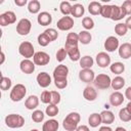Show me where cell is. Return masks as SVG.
<instances>
[{
  "label": "cell",
  "mask_w": 131,
  "mask_h": 131,
  "mask_svg": "<svg viewBox=\"0 0 131 131\" xmlns=\"http://www.w3.org/2000/svg\"><path fill=\"white\" fill-rule=\"evenodd\" d=\"M59 9H60V12L64 16H69L72 12V5L69 1H62L59 5Z\"/></svg>",
  "instance_id": "cell-34"
},
{
  "label": "cell",
  "mask_w": 131,
  "mask_h": 131,
  "mask_svg": "<svg viewBox=\"0 0 131 131\" xmlns=\"http://www.w3.org/2000/svg\"><path fill=\"white\" fill-rule=\"evenodd\" d=\"M60 102V94L57 91H51V104H55L57 105Z\"/></svg>",
  "instance_id": "cell-46"
},
{
  "label": "cell",
  "mask_w": 131,
  "mask_h": 131,
  "mask_svg": "<svg viewBox=\"0 0 131 131\" xmlns=\"http://www.w3.org/2000/svg\"><path fill=\"white\" fill-rule=\"evenodd\" d=\"M19 68H20V71H21L24 74L29 75V74L34 73V71H35V63H34V61L25 58V59H23V60L20 61Z\"/></svg>",
  "instance_id": "cell-16"
},
{
  "label": "cell",
  "mask_w": 131,
  "mask_h": 131,
  "mask_svg": "<svg viewBox=\"0 0 131 131\" xmlns=\"http://www.w3.org/2000/svg\"><path fill=\"white\" fill-rule=\"evenodd\" d=\"M76 131H90V130H89L88 126H86V125H80V126L77 127Z\"/></svg>",
  "instance_id": "cell-51"
},
{
  "label": "cell",
  "mask_w": 131,
  "mask_h": 131,
  "mask_svg": "<svg viewBox=\"0 0 131 131\" xmlns=\"http://www.w3.org/2000/svg\"><path fill=\"white\" fill-rule=\"evenodd\" d=\"M5 124L7 127L15 129V128H20L25 124V119L23 116L17 115V114H10L5 117Z\"/></svg>",
  "instance_id": "cell-2"
},
{
  "label": "cell",
  "mask_w": 131,
  "mask_h": 131,
  "mask_svg": "<svg viewBox=\"0 0 131 131\" xmlns=\"http://www.w3.org/2000/svg\"><path fill=\"white\" fill-rule=\"evenodd\" d=\"M50 42H51V41H50V39L48 38V36H47L44 32H43V33H41V34L38 36V43H39V45H40V46L45 47V46H47Z\"/></svg>",
  "instance_id": "cell-41"
},
{
  "label": "cell",
  "mask_w": 131,
  "mask_h": 131,
  "mask_svg": "<svg viewBox=\"0 0 131 131\" xmlns=\"http://www.w3.org/2000/svg\"><path fill=\"white\" fill-rule=\"evenodd\" d=\"M10 87H11V80L8 77L2 76L1 77V82H0V88H1V90H3V91L9 90Z\"/></svg>",
  "instance_id": "cell-39"
},
{
  "label": "cell",
  "mask_w": 131,
  "mask_h": 131,
  "mask_svg": "<svg viewBox=\"0 0 131 131\" xmlns=\"http://www.w3.org/2000/svg\"><path fill=\"white\" fill-rule=\"evenodd\" d=\"M125 25L127 26V28H128V29H130V30H131V15L127 17V19H126V21H125Z\"/></svg>",
  "instance_id": "cell-52"
},
{
  "label": "cell",
  "mask_w": 131,
  "mask_h": 131,
  "mask_svg": "<svg viewBox=\"0 0 131 131\" xmlns=\"http://www.w3.org/2000/svg\"><path fill=\"white\" fill-rule=\"evenodd\" d=\"M115 131H127V130L125 128H123V127H117Z\"/></svg>",
  "instance_id": "cell-55"
},
{
  "label": "cell",
  "mask_w": 131,
  "mask_h": 131,
  "mask_svg": "<svg viewBox=\"0 0 131 131\" xmlns=\"http://www.w3.org/2000/svg\"><path fill=\"white\" fill-rule=\"evenodd\" d=\"M122 9L126 13V15H131V0H126L121 5Z\"/></svg>",
  "instance_id": "cell-47"
},
{
  "label": "cell",
  "mask_w": 131,
  "mask_h": 131,
  "mask_svg": "<svg viewBox=\"0 0 131 131\" xmlns=\"http://www.w3.org/2000/svg\"><path fill=\"white\" fill-rule=\"evenodd\" d=\"M32 28V23L28 18H21L16 25V33L20 36H27Z\"/></svg>",
  "instance_id": "cell-6"
},
{
  "label": "cell",
  "mask_w": 131,
  "mask_h": 131,
  "mask_svg": "<svg viewBox=\"0 0 131 131\" xmlns=\"http://www.w3.org/2000/svg\"><path fill=\"white\" fill-rule=\"evenodd\" d=\"M56 26L60 31H69L74 27V19L72 16H62L57 20Z\"/></svg>",
  "instance_id": "cell-7"
},
{
  "label": "cell",
  "mask_w": 131,
  "mask_h": 131,
  "mask_svg": "<svg viewBox=\"0 0 131 131\" xmlns=\"http://www.w3.org/2000/svg\"><path fill=\"white\" fill-rule=\"evenodd\" d=\"M64 49L67 50V53H68V55L72 61L80 60L81 55H80V50L78 48V45H75V46L64 45Z\"/></svg>",
  "instance_id": "cell-14"
},
{
  "label": "cell",
  "mask_w": 131,
  "mask_h": 131,
  "mask_svg": "<svg viewBox=\"0 0 131 131\" xmlns=\"http://www.w3.org/2000/svg\"><path fill=\"white\" fill-rule=\"evenodd\" d=\"M110 70L112 73H114L116 75H120L125 71V64L120 61H116L110 66Z\"/></svg>",
  "instance_id": "cell-31"
},
{
  "label": "cell",
  "mask_w": 131,
  "mask_h": 131,
  "mask_svg": "<svg viewBox=\"0 0 131 131\" xmlns=\"http://www.w3.org/2000/svg\"><path fill=\"white\" fill-rule=\"evenodd\" d=\"M123 101H124V96L119 91H115L110 95V103L113 106H119L123 103Z\"/></svg>",
  "instance_id": "cell-19"
},
{
  "label": "cell",
  "mask_w": 131,
  "mask_h": 131,
  "mask_svg": "<svg viewBox=\"0 0 131 131\" xmlns=\"http://www.w3.org/2000/svg\"><path fill=\"white\" fill-rule=\"evenodd\" d=\"M44 33L48 36V38L50 39V41H51V42H52V41H54V40H56V39H57V37H58V33H57V31H56L55 29H53V28L46 29V30L44 31Z\"/></svg>",
  "instance_id": "cell-43"
},
{
  "label": "cell",
  "mask_w": 131,
  "mask_h": 131,
  "mask_svg": "<svg viewBox=\"0 0 131 131\" xmlns=\"http://www.w3.org/2000/svg\"><path fill=\"white\" fill-rule=\"evenodd\" d=\"M127 31H128V28L125 25V23H119V24H117L115 26V33L118 36H121V37L125 36L126 33H127Z\"/></svg>",
  "instance_id": "cell-35"
},
{
  "label": "cell",
  "mask_w": 131,
  "mask_h": 131,
  "mask_svg": "<svg viewBox=\"0 0 131 131\" xmlns=\"http://www.w3.org/2000/svg\"><path fill=\"white\" fill-rule=\"evenodd\" d=\"M28 3L27 0H14V4L17 6H25Z\"/></svg>",
  "instance_id": "cell-49"
},
{
  "label": "cell",
  "mask_w": 131,
  "mask_h": 131,
  "mask_svg": "<svg viewBox=\"0 0 131 131\" xmlns=\"http://www.w3.org/2000/svg\"><path fill=\"white\" fill-rule=\"evenodd\" d=\"M59 127V124L57 122V120L55 119H50L48 121H46L43 126H42V131H57Z\"/></svg>",
  "instance_id": "cell-22"
},
{
  "label": "cell",
  "mask_w": 131,
  "mask_h": 131,
  "mask_svg": "<svg viewBox=\"0 0 131 131\" xmlns=\"http://www.w3.org/2000/svg\"><path fill=\"white\" fill-rule=\"evenodd\" d=\"M40 7H41V4H40V2L38 0H31L28 3V10L32 14L38 13L40 11Z\"/></svg>",
  "instance_id": "cell-32"
},
{
  "label": "cell",
  "mask_w": 131,
  "mask_h": 131,
  "mask_svg": "<svg viewBox=\"0 0 131 131\" xmlns=\"http://www.w3.org/2000/svg\"><path fill=\"white\" fill-rule=\"evenodd\" d=\"M18 52L21 56H24L26 59H30V57H33L35 54L34 46L29 41H24L18 46Z\"/></svg>",
  "instance_id": "cell-4"
},
{
  "label": "cell",
  "mask_w": 131,
  "mask_h": 131,
  "mask_svg": "<svg viewBox=\"0 0 131 131\" xmlns=\"http://www.w3.org/2000/svg\"><path fill=\"white\" fill-rule=\"evenodd\" d=\"M101 116L100 114H97V113H93L89 116L88 118V124L90 125V127L92 128H96L98 127L100 124H101Z\"/></svg>",
  "instance_id": "cell-25"
},
{
  "label": "cell",
  "mask_w": 131,
  "mask_h": 131,
  "mask_svg": "<svg viewBox=\"0 0 131 131\" xmlns=\"http://www.w3.org/2000/svg\"><path fill=\"white\" fill-rule=\"evenodd\" d=\"M125 85V79L121 76H117L115 77L113 80H112V83H111V86L114 90H120L124 87Z\"/></svg>",
  "instance_id": "cell-27"
},
{
  "label": "cell",
  "mask_w": 131,
  "mask_h": 131,
  "mask_svg": "<svg viewBox=\"0 0 131 131\" xmlns=\"http://www.w3.org/2000/svg\"><path fill=\"white\" fill-rule=\"evenodd\" d=\"M119 47V40L114 36H110L104 41V49L107 52H114Z\"/></svg>",
  "instance_id": "cell-13"
},
{
  "label": "cell",
  "mask_w": 131,
  "mask_h": 131,
  "mask_svg": "<svg viewBox=\"0 0 131 131\" xmlns=\"http://www.w3.org/2000/svg\"><path fill=\"white\" fill-rule=\"evenodd\" d=\"M82 26L84 27V29H86V31H88L94 28V21L90 16H86L82 20Z\"/></svg>",
  "instance_id": "cell-42"
},
{
  "label": "cell",
  "mask_w": 131,
  "mask_h": 131,
  "mask_svg": "<svg viewBox=\"0 0 131 131\" xmlns=\"http://www.w3.org/2000/svg\"><path fill=\"white\" fill-rule=\"evenodd\" d=\"M101 4L97 1H92L89 3L88 5V11L90 14L92 15H98L100 14V11H101Z\"/></svg>",
  "instance_id": "cell-26"
},
{
  "label": "cell",
  "mask_w": 131,
  "mask_h": 131,
  "mask_svg": "<svg viewBox=\"0 0 131 131\" xmlns=\"http://www.w3.org/2000/svg\"><path fill=\"white\" fill-rule=\"evenodd\" d=\"M91 39H92V36L91 34L88 32V31H81L79 33V42L86 45V44H89L91 42Z\"/></svg>",
  "instance_id": "cell-33"
},
{
  "label": "cell",
  "mask_w": 131,
  "mask_h": 131,
  "mask_svg": "<svg viewBox=\"0 0 131 131\" xmlns=\"http://www.w3.org/2000/svg\"><path fill=\"white\" fill-rule=\"evenodd\" d=\"M119 55L124 59H128L131 57V44L130 43H123L119 47Z\"/></svg>",
  "instance_id": "cell-20"
},
{
  "label": "cell",
  "mask_w": 131,
  "mask_h": 131,
  "mask_svg": "<svg viewBox=\"0 0 131 131\" xmlns=\"http://www.w3.org/2000/svg\"><path fill=\"white\" fill-rule=\"evenodd\" d=\"M33 61L37 66H46L50 61V56L48 53L44 51H38V52H35L33 56Z\"/></svg>",
  "instance_id": "cell-8"
},
{
  "label": "cell",
  "mask_w": 131,
  "mask_h": 131,
  "mask_svg": "<svg viewBox=\"0 0 131 131\" xmlns=\"http://www.w3.org/2000/svg\"><path fill=\"white\" fill-rule=\"evenodd\" d=\"M40 99H41V101H42L43 103H50V101H51V91L44 90V91L41 93Z\"/></svg>",
  "instance_id": "cell-44"
},
{
  "label": "cell",
  "mask_w": 131,
  "mask_h": 131,
  "mask_svg": "<svg viewBox=\"0 0 131 131\" xmlns=\"http://www.w3.org/2000/svg\"><path fill=\"white\" fill-rule=\"evenodd\" d=\"M67 55H68L67 50L64 48H59L57 50V52H56V60L59 61V62H61V61H63L66 59Z\"/></svg>",
  "instance_id": "cell-45"
},
{
  "label": "cell",
  "mask_w": 131,
  "mask_h": 131,
  "mask_svg": "<svg viewBox=\"0 0 131 131\" xmlns=\"http://www.w3.org/2000/svg\"><path fill=\"white\" fill-rule=\"evenodd\" d=\"M69 74V69L64 64H58L53 71L54 80H66Z\"/></svg>",
  "instance_id": "cell-10"
},
{
  "label": "cell",
  "mask_w": 131,
  "mask_h": 131,
  "mask_svg": "<svg viewBox=\"0 0 131 131\" xmlns=\"http://www.w3.org/2000/svg\"><path fill=\"white\" fill-rule=\"evenodd\" d=\"M39 104V98L36 95H30L26 101H25V106L28 110H35Z\"/></svg>",
  "instance_id": "cell-24"
},
{
  "label": "cell",
  "mask_w": 131,
  "mask_h": 131,
  "mask_svg": "<svg viewBox=\"0 0 131 131\" xmlns=\"http://www.w3.org/2000/svg\"><path fill=\"white\" fill-rule=\"evenodd\" d=\"M100 116H101V122L106 126L114 123V121H115V115L108 110H105V111L101 112Z\"/></svg>",
  "instance_id": "cell-23"
},
{
  "label": "cell",
  "mask_w": 131,
  "mask_h": 131,
  "mask_svg": "<svg viewBox=\"0 0 131 131\" xmlns=\"http://www.w3.org/2000/svg\"><path fill=\"white\" fill-rule=\"evenodd\" d=\"M26 93H27L26 86L23 84H16L12 87L10 94H9V97L12 101L17 102V101H20L26 96Z\"/></svg>",
  "instance_id": "cell-3"
},
{
  "label": "cell",
  "mask_w": 131,
  "mask_h": 131,
  "mask_svg": "<svg viewBox=\"0 0 131 131\" xmlns=\"http://www.w3.org/2000/svg\"><path fill=\"white\" fill-rule=\"evenodd\" d=\"M4 59H5V55H4V52L2 51V52H1V61H0L1 64L4 62Z\"/></svg>",
  "instance_id": "cell-54"
},
{
  "label": "cell",
  "mask_w": 131,
  "mask_h": 131,
  "mask_svg": "<svg viewBox=\"0 0 131 131\" xmlns=\"http://www.w3.org/2000/svg\"><path fill=\"white\" fill-rule=\"evenodd\" d=\"M36 80H37L38 85H39L40 87H42V88H46V87H48V86L51 84V77H50L49 74L46 73V72H41V73H39V74L37 75Z\"/></svg>",
  "instance_id": "cell-12"
},
{
  "label": "cell",
  "mask_w": 131,
  "mask_h": 131,
  "mask_svg": "<svg viewBox=\"0 0 131 131\" xmlns=\"http://www.w3.org/2000/svg\"><path fill=\"white\" fill-rule=\"evenodd\" d=\"M79 43V34L76 33H69L66 39V44L64 45H69V46H75L78 45Z\"/></svg>",
  "instance_id": "cell-30"
},
{
  "label": "cell",
  "mask_w": 131,
  "mask_h": 131,
  "mask_svg": "<svg viewBox=\"0 0 131 131\" xmlns=\"http://www.w3.org/2000/svg\"><path fill=\"white\" fill-rule=\"evenodd\" d=\"M80 120H81V116L79 115V113H76V112L70 113L63 119L62 127L67 131H76L78 124L80 123Z\"/></svg>",
  "instance_id": "cell-1"
},
{
  "label": "cell",
  "mask_w": 131,
  "mask_h": 131,
  "mask_svg": "<svg viewBox=\"0 0 131 131\" xmlns=\"http://www.w3.org/2000/svg\"><path fill=\"white\" fill-rule=\"evenodd\" d=\"M125 97L131 101V86L125 90Z\"/></svg>",
  "instance_id": "cell-50"
},
{
  "label": "cell",
  "mask_w": 131,
  "mask_h": 131,
  "mask_svg": "<svg viewBox=\"0 0 131 131\" xmlns=\"http://www.w3.org/2000/svg\"><path fill=\"white\" fill-rule=\"evenodd\" d=\"M44 117H45L44 113L42 111H40V110H36L32 114V120L35 123H41L44 120Z\"/></svg>",
  "instance_id": "cell-40"
},
{
  "label": "cell",
  "mask_w": 131,
  "mask_h": 131,
  "mask_svg": "<svg viewBox=\"0 0 131 131\" xmlns=\"http://www.w3.org/2000/svg\"><path fill=\"white\" fill-rule=\"evenodd\" d=\"M126 107H127V110L131 113V101H129V102H128V104H127V106H126Z\"/></svg>",
  "instance_id": "cell-56"
},
{
  "label": "cell",
  "mask_w": 131,
  "mask_h": 131,
  "mask_svg": "<svg viewBox=\"0 0 131 131\" xmlns=\"http://www.w3.org/2000/svg\"><path fill=\"white\" fill-rule=\"evenodd\" d=\"M93 83H94V86L98 89H107L111 86L112 79L106 74H99L95 76Z\"/></svg>",
  "instance_id": "cell-5"
},
{
  "label": "cell",
  "mask_w": 131,
  "mask_h": 131,
  "mask_svg": "<svg viewBox=\"0 0 131 131\" xmlns=\"http://www.w3.org/2000/svg\"><path fill=\"white\" fill-rule=\"evenodd\" d=\"M112 10H113V7L112 5H108V4H104L101 6V11H100V15L105 17V18H111L112 16Z\"/></svg>",
  "instance_id": "cell-38"
},
{
  "label": "cell",
  "mask_w": 131,
  "mask_h": 131,
  "mask_svg": "<svg viewBox=\"0 0 131 131\" xmlns=\"http://www.w3.org/2000/svg\"><path fill=\"white\" fill-rule=\"evenodd\" d=\"M96 63L98 67L100 68H106L107 66L111 64V56L106 53V52H99L97 55H96Z\"/></svg>",
  "instance_id": "cell-15"
},
{
  "label": "cell",
  "mask_w": 131,
  "mask_h": 131,
  "mask_svg": "<svg viewBox=\"0 0 131 131\" xmlns=\"http://www.w3.org/2000/svg\"><path fill=\"white\" fill-rule=\"evenodd\" d=\"M112 7H113V10H112L111 19H113V20H120V19H122L123 17L126 16V13L124 12V10L122 9L121 6L112 5Z\"/></svg>",
  "instance_id": "cell-21"
},
{
  "label": "cell",
  "mask_w": 131,
  "mask_h": 131,
  "mask_svg": "<svg viewBox=\"0 0 131 131\" xmlns=\"http://www.w3.org/2000/svg\"><path fill=\"white\" fill-rule=\"evenodd\" d=\"M94 60L90 55H84L80 58V67L82 69H91Z\"/></svg>",
  "instance_id": "cell-29"
},
{
  "label": "cell",
  "mask_w": 131,
  "mask_h": 131,
  "mask_svg": "<svg viewBox=\"0 0 131 131\" xmlns=\"http://www.w3.org/2000/svg\"><path fill=\"white\" fill-rule=\"evenodd\" d=\"M16 20V15L13 11H5L4 13L0 14V25L2 27L14 24Z\"/></svg>",
  "instance_id": "cell-9"
},
{
  "label": "cell",
  "mask_w": 131,
  "mask_h": 131,
  "mask_svg": "<svg viewBox=\"0 0 131 131\" xmlns=\"http://www.w3.org/2000/svg\"><path fill=\"white\" fill-rule=\"evenodd\" d=\"M83 97L88 101H94L97 98V91L92 86H87L83 90Z\"/></svg>",
  "instance_id": "cell-17"
},
{
  "label": "cell",
  "mask_w": 131,
  "mask_h": 131,
  "mask_svg": "<svg viewBox=\"0 0 131 131\" xmlns=\"http://www.w3.org/2000/svg\"><path fill=\"white\" fill-rule=\"evenodd\" d=\"M85 12V9H84V6L80 3H77V4H74L72 6V12H71V15L74 16V17H81Z\"/></svg>",
  "instance_id": "cell-28"
},
{
  "label": "cell",
  "mask_w": 131,
  "mask_h": 131,
  "mask_svg": "<svg viewBox=\"0 0 131 131\" xmlns=\"http://www.w3.org/2000/svg\"><path fill=\"white\" fill-rule=\"evenodd\" d=\"M58 112H59L58 106H56L55 104H51V103H49L48 106H46V110H45V113L48 117H55L58 114Z\"/></svg>",
  "instance_id": "cell-37"
},
{
  "label": "cell",
  "mask_w": 131,
  "mask_h": 131,
  "mask_svg": "<svg viewBox=\"0 0 131 131\" xmlns=\"http://www.w3.org/2000/svg\"><path fill=\"white\" fill-rule=\"evenodd\" d=\"M31 131H39V130H38V129H32Z\"/></svg>",
  "instance_id": "cell-57"
},
{
  "label": "cell",
  "mask_w": 131,
  "mask_h": 131,
  "mask_svg": "<svg viewBox=\"0 0 131 131\" xmlns=\"http://www.w3.org/2000/svg\"><path fill=\"white\" fill-rule=\"evenodd\" d=\"M79 79L84 83H91L95 79V74L91 69H82L79 72Z\"/></svg>",
  "instance_id": "cell-11"
},
{
  "label": "cell",
  "mask_w": 131,
  "mask_h": 131,
  "mask_svg": "<svg viewBox=\"0 0 131 131\" xmlns=\"http://www.w3.org/2000/svg\"><path fill=\"white\" fill-rule=\"evenodd\" d=\"M54 85L58 89H63L68 86V80H54Z\"/></svg>",
  "instance_id": "cell-48"
},
{
  "label": "cell",
  "mask_w": 131,
  "mask_h": 131,
  "mask_svg": "<svg viewBox=\"0 0 131 131\" xmlns=\"http://www.w3.org/2000/svg\"><path fill=\"white\" fill-rule=\"evenodd\" d=\"M119 118L122 122H129L131 121V113L127 110V107L121 108L119 112Z\"/></svg>",
  "instance_id": "cell-36"
},
{
  "label": "cell",
  "mask_w": 131,
  "mask_h": 131,
  "mask_svg": "<svg viewBox=\"0 0 131 131\" xmlns=\"http://www.w3.org/2000/svg\"><path fill=\"white\" fill-rule=\"evenodd\" d=\"M98 131H113V130H112V128H111V127H108V126H106V125H105V126H101V127L99 128V130H98Z\"/></svg>",
  "instance_id": "cell-53"
},
{
  "label": "cell",
  "mask_w": 131,
  "mask_h": 131,
  "mask_svg": "<svg viewBox=\"0 0 131 131\" xmlns=\"http://www.w3.org/2000/svg\"><path fill=\"white\" fill-rule=\"evenodd\" d=\"M37 21H38V24L41 25V26H48V25H50L51 21H52V16H51V14H50L49 12H47V11H42V12H40V13L38 14V16H37Z\"/></svg>",
  "instance_id": "cell-18"
}]
</instances>
